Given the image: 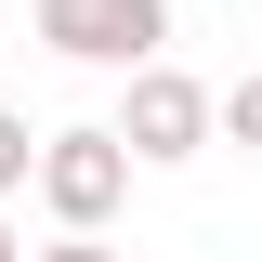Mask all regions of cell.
I'll use <instances>...</instances> for the list:
<instances>
[{
    "label": "cell",
    "instance_id": "cell-7",
    "mask_svg": "<svg viewBox=\"0 0 262 262\" xmlns=\"http://www.w3.org/2000/svg\"><path fill=\"white\" fill-rule=\"evenodd\" d=\"M0 262H27V236H13V223H0Z\"/></svg>",
    "mask_w": 262,
    "mask_h": 262
},
{
    "label": "cell",
    "instance_id": "cell-4",
    "mask_svg": "<svg viewBox=\"0 0 262 262\" xmlns=\"http://www.w3.org/2000/svg\"><path fill=\"white\" fill-rule=\"evenodd\" d=\"M27 170H39V131L0 105V196H27Z\"/></svg>",
    "mask_w": 262,
    "mask_h": 262
},
{
    "label": "cell",
    "instance_id": "cell-6",
    "mask_svg": "<svg viewBox=\"0 0 262 262\" xmlns=\"http://www.w3.org/2000/svg\"><path fill=\"white\" fill-rule=\"evenodd\" d=\"M27 262H118V249H105V236H79V223H66L53 249H27Z\"/></svg>",
    "mask_w": 262,
    "mask_h": 262
},
{
    "label": "cell",
    "instance_id": "cell-1",
    "mask_svg": "<svg viewBox=\"0 0 262 262\" xmlns=\"http://www.w3.org/2000/svg\"><path fill=\"white\" fill-rule=\"evenodd\" d=\"M210 131H223V92H210V79H184L170 53L131 66V92H118V144H131V170H184Z\"/></svg>",
    "mask_w": 262,
    "mask_h": 262
},
{
    "label": "cell",
    "instance_id": "cell-3",
    "mask_svg": "<svg viewBox=\"0 0 262 262\" xmlns=\"http://www.w3.org/2000/svg\"><path fill=\"white\" fill-rule=\"evenodd\" d=\"M27 27L53 39L66 66H118V79H131L144 53H170V0H39Z\"/></svg>",
    "mask_w": 262,
    "mask_h": 262
},
{
    "label": "cell",
    "instance_id": "cell-5",
    "mask_svg": "<svg viewBox=\"0 0 262 262\" xmlns=\"http://www.w3.org/2000/svg\"><path fill=\"white\" fill-rule=\"evenodd\" d=\"M223 131H236V144H249V158H262V66H249V79H236V92H223Z\"/></svg>",
    "mask_w": 262,
    "mask_h": 262
},
{
    "label": "cell",
    "instance_id": "cell-2",
    "mask_svg": "<svg viewBox=\"0 0 262 262\" xmlns=\"http://www.w3.org/2000/svg\"><path fill=\"white\" fill-rule=\"evenodd\" d=\"M39 210L53 223H79V236H105L118 223V196H131V144H118V118H79V131H39Z\"/></svg>",
    "mask_w": 262,
    "mask_h": 262
}]
</instances>
